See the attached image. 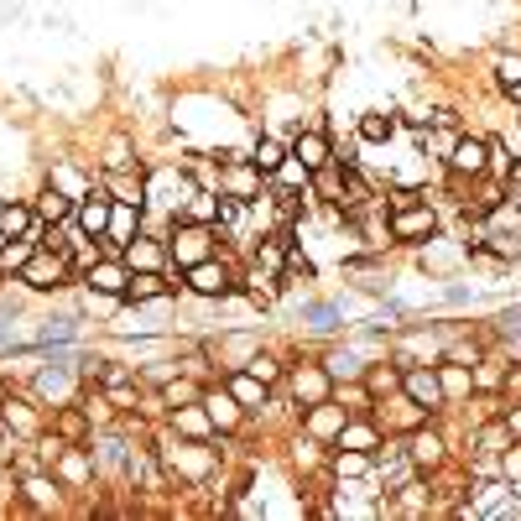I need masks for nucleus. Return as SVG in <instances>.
<instances>
[{"label":"nucleus","instance_id":"f257e3e1","mask_svg":"<svg viewBox=\"0 0 521 521\" xmlns=\"http://www.w3.org/2000/svg\"><path fill=\"white\" fill-rule=\"evenodd\" d=\"M21 282L26 287H37V292H53L68 282V266H63V250L58 256H47V250H32V261L21 266Z\"/></svg>","mask_w":521,"mask_h":521},{"label":"nucleus","instance_id":"f03ea898","mask_svg":"<svg viewBox=\"0 0 521 521\" xmlns=\"http://www.w3.org/2000/svg\"><path fill=\"white\" fill-rule=\"evenodd\" d=\"M438 229V214L428 204H407V208H391V235L396 240H422Z\"/></svg>","mask_w":521,"mask_h":521},{"label":"nucleus","instance_id":"7ed1b4c3","mask_svg":"<svg viewBox=\"0 0 521 521\" xmlns=\"http://www.w3.org/2000/svg\"><path fill=\"white\" fill-rule=\"evenodd\" d=\"M485 157H490V146L479 141V136H458L454 141V157H449V167H454V178H479L485 172Z\"/></svg>","mask_w":521,"mask_h":521},{"label":"nucleus","instance_id":"20e7f679","mask_svg":"<svg viewBox=\"0 0 521 521\" xmlns=\"http://www.w3.org/2000/svg\"><path fill=\"white\" fill-rule=\"evenodd\" d=\"M407 396H412L422 412H438L443 407V381L433 371H407Z\"/></svg>","mask_w":521,"mask_h":521},{"label":"nucleus","instance_id":"39448f33","mask_svg":"<svg viewBox=\"0 0 521 521\" xmlns=\"http://www.w3.org/2000/svg\"><path fill=\"white\" fill-rule=\"evenodd\" d=\"M188 287L204 292V297H225V292H229V271L214 266V261H193V271H188Z\"/></svg>","mask_w":521,"mask_h":521},{"label":"nucleus","instance_id":"423d86ee","mask_svg":"<svg viewBox=\"0 0 521 521\" xmlns=\"http://www.w3.org/2000/svg\"><path fill=\"white\" fill-rule=\"evenodd\" d=\"M73 214H79V229H83V235H104V229H110V198H104V193L83 198Z\"/></svg>","mask_w":521,"mask_h":521},{"label":"nucleus","instance_id":"0eeeda50","mask_svg":"<svg viewBox=\"0 0 521 521\" xmlns=\"http://www.w3.org/2000/svg\"><path fill=\"white\" fill-rule=\"evenodd\" d=\"M32 225H37V214H32L26 204H5V208H0V235H5V240H26Z\"/></svg>","mask_w":521,"mask_h":521},{"label":"nucleus","instance_id":"6e6552de","mask_svg":"<svg viewBox=\"0 0 521 521\" xmlns=\"http://www.w3.org/2000/svg\"><path fill=\"white\" fill-rule=\"evenodd\" d=\"M125 282H130V271L121 261H94L89 266V287L94 292H125Z\"/></svg>","mask_w":521,"mask_h":521},{"label":"nucleus","instance_id":"1a4fd4ad","mask_svg":"<svg viewBox=\"0 0 521 521\" xmlns=\"http://www.w3.org/2000/svg\"><path fill=\"white\" fill-rule=\"evenodd\" d=\"M292 157H297V162L308 167V172H318V167H329V141H323L318 130H308V136H297Z\"/></svg>","mask_w":521,"mask_h":521},{"label":"nucleus","instance_id":"9d476101","mask_svg":"<svg viewBox=\"0 0 521 521\" xmlns=\"http://www.w3.org/2000/svg\"><path fill=\"white\" fill-rule=\"evenodd\" d=\"M229 396L240 401V407H266V381L250 371V375H229Z\"/></svg>","mask_w":521,"mask_h":521},{"label":"nucleus","instance_id":"9b49d317","mask_svg":"<svg viewBox=\"0 0 521 521\" xmlns=\"http://www.w3.org/2000/svg\"><path fill=\"white\" fill-rule=\"evenodd\" d=\"M125 297L130 303H151V297H167V282L157 271H130V282H125Z\"/></svg>","mask_w":521,"mask_h":521},{"label":"nucleus","instance_id":"f8f14e48","mask_svg":"<svg viewBox=\"0 0 521 521\" xmlns=\"http://www.w3.org/2000/svg\"><path fill=\"white\" fill-rule=\"evenodd\" d=\"M32 214H37L42 225H63V219L73 214V198H63L58 188H47V193L37 198V208H32Z\"/></svg>","mask_w":521,"mask_h":521},{"label":"nucleus","instance_id":"ddd939ff","mask_svg":"<svg viewBox=\"0 0 521 521\" xmlns=\"http://www.w3.org/2000/svg\"><path fill=\"white\" fill-rule=\"evenodd\" d=\"M407 458H412L417 469H433L438 458H443V443H438L433 433H417L412 443H407Z\"/></svg>","mask_w":521,"mask_h":521},{"label":"nucleus","instance_id":"4468645a","mask_svg":"<svg viewBox=\"0 0 521 521\" xmlns=\"http://www.w3.org/2000/svg\"><path fill=\"white\" fill-rule=\"evenodd\" d=\"M204 407H208V417H214L219 428H235V422H240V401H235V396L208 391V396H204Z\"/></svg>","mask_w":521,"mask_h":521},{"label":"nucleus","instance_id":"2eb2a0df","mask_svg":"<svg viewBox=\"0 0 521 521\" xmlns=\"http://www.w3.org/2000/svg\"><path fill=\"white\" fill-rule=\"evenodd\" d=\"M292 391L303 396V401H323V391H329V371H303L297 381H292Z\"/></svg>","mask_w":521,"mask_h":521},{"label":"nucleus","instance_id":"dca6fc26","mask_svg":"<svg viewBox=\"0 0 521 521\" xmlns=\"http://www.w3.org/2000/svg\"><path fill=\"white\" fill-rule=\"evenodd\" d=\"M339 449H375V428L371 422H350V428H339Z\"/></svg>","mask_w":521,"mask_h":521},{"label":"nucleus","instance_id":"f3484780","mask_svg":"<svg viewBox=\"0 0 521 521\" xmlns=\"http://www.w3.org/2000/svg\"><path fill=\"white\" fill-rule=\"evenodd\" d=\"M172 250H178L183 261H204V250H208V229H183Z\"/></svg>","mask_w":521,"mask_h":521},{"label":"nucleus","instance_id":"a211bd4d","mask_svg":"<svg viewBox=\"0 0 521 521\" xmlns=\"http://www.w3.org/2000/svg\"><path fill=\"white\" fill-rule=\"evenodd\" d=\"M261 178H266V172H261L256 162L235 167V172H229V193H235V198H246V193H256V188H261Z\"/></svg>","mask_w":521,"mask_h":521},{"label":"nucleus","instance_id":"6ab92c4d","mask_svg":"<svg viewBox=\"0 0 521 521\" xmlns=\"http://www.w3.org/2000/svg\"><path fill=\"white\" fill-rule=\"evenodd\" d=\"M250 162H256V167H261V172H266V178H271L276 167L287 162V151H282V146H276V141H261V146H256V151H250Z\"/></svg>","mask_w":521,"mask_h":521},{"label":"nucleus","instance_id":"aec40b11","mask_svg":"<svg viewBox=\"0 0 521 521\" xmlns=\"http://www.w3.org/2000/svg\"><path fill=\"white\" fill-rule=\"evenodd\" d=\"M104 167L110 172H130V136H115V141L104 146Z\"/></svg>","mask_w":521,"mask_h":521},{"label":"nucleus","instance_id":"412c9836","mask_svg":"<svg viewBox=\"0 0 521 521\" xmlns=\"http://www.w3.org/2000/svg\"><path fill=\"white\" fill-rule=\"evenodd\" d=\"M391 130H396L391 115H365V121H360V136H365V141H391Z\"/></svg>","mask_w":521,"mask_h":521},{"label":"nucleus","instance_id":"4be33fe9","mask_svg":"<svg viewBox=\"0 0 521 521\" xmlns=\"http://www.w3.org/2000/svg\"><path fill=\"white\" fill-rule=\"evenodd\" d=\"M208 422H214V417H208V407L204 412H198V407H183V412H178V428H183V433H208Z\"/></svg>","mask_w":521,"mask_h":521},{"label":"nucleus","instance_id":"5701e85b","mask_svg":"<svg viewBox=\"0 0 521 521\" xmlns=\"http://www.w3.org/2000/svg\"><path fill=\"white\" fill-rule=\"evenodd\" d=\"M26 261H32V246H26V240H16V246L0 250V271H21Z\"/></svg>","mask_w":521,"mask_h":521},{"label":"nucleus","instance_id":"b1692460","mask_svg":"<svg viewBox=\"0 0 521 521\" xmlns=\"http://www.w3.org/2000/svg\"><path fill=\"white\" fill-rule=\"evenodd\" d=\"M496 73H500V83H506V89H511V83H521V53L496 58Z\"/></svg>","mask_w":521,"mask_h":521},{"label":"nucleus","instance_id":"393cba45","mask_svg":"<svg viewBox=\"0 0 521 521\" xmlns=\"http://www.w3.org/2000/svg\"><path fill=\"white\" fill-rule=\"evenodd\" d=\"M276 178H282V183H303V188L313 183V172H308L303 162H297V157H287V162L276 167Z\"/></svg>","mask_w":521,"mask_h":521},{"label":"nucleus","instance_id":"a878e982","mask_svg":"<svg viewBox=\"0 0 521 521\" xmlns=\"http://www.w3.org/2000/svg\"><path fill=\"white\" fill-rule=\"evenodd\" d=\"M130 208H136V204H130ZM130 208H115V214H110V229H104L110 240H125V235H130V225H136V219H130Z\"/></svg>","mask_w":521,"mask_h":521},{"label":"nucleus","instance_id":"bb28decb","mask_svg":"<svg viewBox=\"0 0 521 521\" xmlns=\"http://www.w3.org/2000/svg\"><path fill=\"white\" fill-rule=\"evenodd\" d=\"M438 381H443V396H458V391H469V371H458V365H454V371H443V375H438Z\"/></svg>","mask_w":521,"mask_h":521},{"label":"nucleus","instance_id":"cd10ccee","mask_svg":"<svg viewBox=\"0 0 521 521\" xmlns=\"http://www.w3.org/2000/svg\"><path fill=\"white\" fill-rule=\"evenodd\" d=\"M37 391H42V396H63V391H68V375H63V371H42Z\"/></svg>","mask_w":521,"mask_h":521},{"label":"nucleus","instance_id":"c85d7f7f","mask_svg":"<svg viewBox=\"0 0 521 521\" xmlns=\"http://www.w3.org/2000/svg\"><path fill=\"white\" fill-rule=\"evenodd\" d=\"M125 256H130V266L141 261L146 271H151V266H157V261H162V250H157V246H130V250H125Z\"/></svg>","mask_w":521,"mask_h":521},{"label":"nucleus","instance_id":"c756f323","mask_svg":"<svg viewBox=\"0 0 521 521\" xmlns=\"http://www.w3.org/2000/svg\"><path fill=\"white\" fill-rule=\"evenodd\" d=\"M329 428H344V422H339V412H329V407L318 401V412H313V433H329Z\"/></svg>","mask_w":521,"mask_h":521},{"label":"nucleus","instance_id":"7c9ffc66","mask_svg":"<svg viewBox=\"0 0 521 521\" xmlns=\"http://www.w3.org/2000/svg\"><path fill=\"white\" fill-rule=\"evenodd\" d=\"M365 464H371V458L360 454V449H350V454H339V475H360Z\"/></svg>","mask_w":521,"mask_h":521},{"label":"nucleus","instance_id":"2f4dec72","mask_svg":"<svg viewBox=\"0 0 521 521\" xmlns=\"http://www.w3.org/2000/svg\"><path fill=\"white\" fill-rule=\"evenodd\" d=\"M329 375H354V360H350V354H333V360H329Z\"/></svg>","mask_w":521,"mask_h":521},{"label":"nucleus","instance_id":"473e14b6","mask_svg":"<svg viewBox=\"0 0 521 521\" xmlns=\"http://www.w3.org/2000/svg\"><path fill=\"white\" fill-rule=\"evenodd\" d=\"M63 433L79 438V433H83V417H79V412H63Z\"/></svg>","mask_w":521,"mask_h":521},{"label":"nucleus","instance_id":"72a5a7b5","mask_svg":"<svg viewBox=\"0 0 521 521\" xmlns=\"http://www.w3.org/2000/svg\"><path fill=\"white\" fill-rule=\"evenodd\" d=\"M250 371L261 375V381H266V386H271V381H276V365H271V360H250Z\"/></svg>","mask_w":521,"mask_h":521},{"label":"nucleus","instance_id":"f704fd0d","mask_svg":"<svg viewBox=\"0 0 521 521\" xmlns=\"http://www.w3.org/2000/svg\"><path fill=\"white\" fill-rule=\"evenodd\" d=\"M287 271H292V276H303V282H308V276H313V266H308V261H303V256H287Z\"/></svg>","mask_w":521,"mask_h":521},{"label":"nucleus","instance_id":"c9c22d12","mask_svg":"<svg viewBox=\"0 0 521 521\" xmlns=\"http://www.w3.org/2000/svg\"><path fill=\"white\" fill-rule=\"evenodd\" d=\"M506 193H521V162H511V172H506Z\"/></svg>","mask_w":521,"mask_h":521},{"label":"nucleus","instance_id":"e433bc0d","mask_svg":"<svg viewBox=\"0 0 521 521\" xmlns=\"http://www.w3.org/2000/svg\"><path fill=\"white\" fill-rule=\"evenodd\" d=\"M511 100H516V104H521V83H511Z\"/></svg>","mask_w":521,"mask_h":521}]
</instances>
